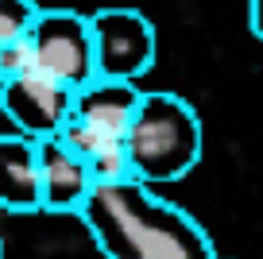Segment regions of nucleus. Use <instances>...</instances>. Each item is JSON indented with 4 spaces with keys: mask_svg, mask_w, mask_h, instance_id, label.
<instances>
[{
    "mask_svg": "<svg viewBox=\"0 0 263 259\" xmlns=\"http://www.w3.org/2000/svg\"><path fill=\"white\" fill-rule=\"evenodd\" d=\"M0 259H8V255H4V240H0Z\"/></svg>",
    "mask_w": 263,
    "mask_h": 259,
    "instance_id": "nucleus-12",
    "label": "nucleus"
},
{
    "mask_svg": "<svg viewBox=\"0 0 263 259\" xmlns=\"http://www.w3.org/2000/svg\"><path fill=\"white\" fill-rule=\"evenodd\" d=\"M85 20H89L93 70H97V78L136 85L143 73H151L155 54H159V35H155V24L140 8L108 4V8L89 12Z\"/></svg>",
    "mask_w": 263,
    "mask_h": 259,
    "instance_id": "nucleus-3",
    "label": "nucleus"
},
{
    "mask_svg": "<svg viewBox=\"0 0 263 259\" xmlns=\"http://www.w3.org/2000/svg\"><path fill=\"white\" fill-rule=\"evenodd\" d=\"M132 178L143 186H171L182 182L201 162L205 128L186 97L178 93H140V105L120 139Z\"/></svg>",
    "mask_w": 263,
    "mask_h": 259,
    "instance_id": "nucleus-2",
    "label": "nucleus"
},
{
    "mask_svg": "<svg viewBox=\"0 0 263 259\" xmlns=\"http://www.w3.org/2000/svg\"><path fill=\"white\" fill-rule=\"evenodd\" d=\"M70 97H74L70 89L54 85L43 73H24L0 85V113L16 124V136L39 143L54 139L70 120Z\"/></svg>",
    "mask_w": 263,
    "mask_h": 259,
    "instance_id": "nucleus-5",
    "label": "nucleus"
},
{
    "mask_svg": "<svg viewBox=\"0 0 263 259\" xmlns=\"http://www.w3.org/2000/svg\"><path fill=\"white\" fill-rule=\"evenodd\" d=\"M0 209L4 213H39L35 143L16 136V132L0 136Z\"/></svg>",
    "mask_w": 263,
    "mask_h": 259,
    "instance_id": "nucleus-8",
    "label": "nucleus"
},
{
    "mask_svg": "<svg viewBox=\"0 0 263 259\" xmlns=\"http://www.w3.org/2000/svg\"><path fill=\"white\" fill-rule=\"evenodd\" d=\"M35 166H39V213H78L82 209V201L93 190V178L85 170V162L58 136L35 143Z\"/></svg>",
    "mask_w": 263,
    "mask_h": 259,
    "instance_id": "nucleus-6",
    "label": "nucleus"
},
{
    "mask_svg": "<svg viewBox=\"0 0 263 259\" xmlns=\"http://www.w3.org/2000/svg\"><path fill=\"white\" fill-rule=\"evenodd\" d=\"M78 217L105 259H217L201 220L136 178L93 186Z\"/></svg>",
    "mask_w": 263,
    "mask_h": 259,
    "instance_id": "nucleus-1",
    "label": "nucleus"
},
{
    "mask_svg": "<svg viewBox=\"0 0 263 259\" xmlns=\"http://www.w3.org/2000/svg\"><path fill=\"white\" fill-rule=\"evenodd\" d=\"M217 259H221V255H217Z\"/></svg>",
    "mask_w": 263,
    "mask_h": 259,
    "instance_id": "nucleus-13",
    "label": "nucleus"
},
{
    "mask_svg": "<svg viewBox=\"0 0 263 259\" xmlns=\"http://www.w3.org/2000/svg\"><path fill=\"white\" fill-rule=\"evenodd\" d=\"M140 85H128V81H108V78H93L85 81L82 89H74L70 97V120L85 124V128L101 132V136L124 139L128 120L140 105Z\"/></svg>",
    "mask_w": 263,
    "mask_h": 259,
    "instance_id": "nucleus-7",
    "label": "nucleus"
},
{
    "mask_svg": "<svg viewBox=\"0 0 263 259\" xmlns=\"http://www.w3.org/2000/svg\"><path fill=\"white\" fill-rule=\"evenodd\" d=\"M24 73H35V58H31V43H4L0 47V85L12 78H24Z\"/></svg>",
    "mask_w": 263,
    "mask_h": 259,
    "instance_id": "nucleus-10",
    "label": "nucleus"
},
{
    "mask_svg": "<svg viewBox=\"0 0 263 259\" xmlns=\"http://www.w3.org/2000/svg\"><path fill=\"white\" fill-rule=\"evenodd\" d=\"M248 35L263 39V0H248Z\"/></svg>",
    "mask_w": 263,
    "mask_h": 259,
    "instance_id": "nucleus-11",
    "label": "nucleus"
},
{
    "mask_svg": "<svg viewBox=\"0 0 263 259\" xmlns=\"http://www.w3.org/2000/svg\"><path fill=\"white\" fill-rule=\"evenodd\" d=\"M39 8L43 4H35V0H0V47L27 39L31 27H35Z\"/></svg>",
    "mask_w": 263,
    "mask_h": 259,
    "instance_id": "nucleus-9",
    "label": "nucleus"
},
{
    "mask_svg": "<svg viewBox=\"0 0 263 259\" xmlns=\"http://www.w3.org/2000/svg\"><path fill=\"white\" fill-rule=\"evenodd\" d=\"M35 58V73L50 78L62 89H82L85 81L97 78L93 70V39L89 20L74 8H39L35 27L27 35Z\"/></svg>",
    "mask_w": 263,
    "mask_h": 259,
    "instance_id": "nucleus-4",
    "label": "nucleus"
}]
</instances>
